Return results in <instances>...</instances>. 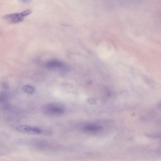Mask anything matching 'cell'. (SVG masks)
<instances>
[{
    "mask_svg": "<svg viewBox=\"0 0 161 161\" xmlns=\"http://www.w3.org/2000/svg\"><path fill=\"white\" fill-rule=\"evenodd\" d=\"M44 113L47 115L59 116L64 112V108L62 105L58 103H49L46 104L42 108Z\"/></svg>",
    "mask_w": 161,
    "mask_h": 161,
    "instance_id": "cell-1",
    "label": "cell"
},
{
    "mask_svg": "<svg viewBox=\"0 0 161 161\" xmlns=\"http://www.w3.org/2000/svg\"><path fill=\"white\" fill-rule=\"evenodd\" d=\"M31 13V10L27 9L20 13L8 14L4 15L3 18L12 23H18L21 22L24 17Z\"/></svg>",
    "mask_w": 161,
    "mask_h": 161,
    "instance_id": "cell-2",
    "label": "cell"
},
{
    "mask_svg": "<svg viewBox=\"0 0 161 161\" xmlns=\"http://www.w3.org/2000/svg\"><path fill=\"white\" fill-rule=\"evenodd\" d=\"M16 130L20 132L31 134H39L42 132L41 130L37 127L26 125L18 126Z\"/></svg>",
    "mask_w": 161,
    "mask_h": 161,
    "instance_id": "cell-3",
    "label": "cell"
},
{
    "mask_svg": "<svg viewBox=\"0 0 161 161\" xmlns=\"http://www.w3.org/2000/svg\"><path fill=\"white\" fill-rule=\"evenodd\" d=\"M101 129L100 126L95 125H88L85 126L84 130L86 131H93L98 130Z\"/></svg>",
    "mask_w": 161,
    "mask_h": 161,
    "instance_id": "cell-4",
    "label": "cell"
},
{
    "mask_svg": "<svg viewBox=\"0 0 161 161\" xmlns=\"http://www.w3.org/2000/svg\"><path fill=\"white\" fill-rule=\"evenodd\" d=\"M23 91L28 94H32L34 91V89L32 87L29 86H25L23 87Z\"/></svg>",
    "mask_w": 161,
    "mask_h": 161,
    "instance_id": "cell-5",
    "label": "cell"
},
{
    "mask_svg": "<svg viewBox=\"0 0 161 161\" xmlns=\"http://www.w3.org/2000/svg\"><path fill=\"white\" fill-rule=\"evenodd\" d=\"M88 102L92 104H94L96 103L94 99H90L88 100Z\"/></svg>",
    "mask_w": 161,
    "mask_h": 161,
    "instance_id": "cell-6",
    "label": "cell"
},
{
    "mask_svg": "<svg viewBox=\"0 0 161 161\" xmlns=\"http://www.w3.org/2000/svg\"><path fill=\"white\" fill-rule=\"evenodd\" d=\"M24 0V1H26V0Z\"/></svg>",
    "mask_w": 161,
    "mask_h": 161,
    "instance_id": "cell-7",
    "label": "cell"
}]
</instances>
